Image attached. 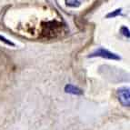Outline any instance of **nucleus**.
<instances>
[{"instance_id": "1", "label": "nucleus", "mask_w": 130, "mask_h": 130, "mask_svg": "<svg viewBox=\"0 0 130 130\" xmlns=\"http://www.w3.org/2000/svg\"><path fill=\"white\" fill-rule=\"evenodd\" d=\"M95 56H99V57H103V58L110 59V60H120V57L118 55L115 54V53L110 52L109 50L106 49L104 47H99L98 49L94 51L92 54L89 55V57H95Z\"/></svg>"}, {"instance_id": "2", "label": "nucleus", "mask_w": 130, "mask_h": 130, "mask_svg": "<svg viewBox=\"0 0 130 130\" xmlns=\"http://www.w3.org/2000/svg\"><path fill=\"white\" fill-rule=\"evenodd\" d=\"M118 100L124 106H129L130 104V92L128 87H121L117 90Z\"/></svg>"}, {"instance_id": "3", "label": "nucleus", "mask_w": 130, "mask_h": 130, "mask_svg": "<svg viewBox=\"0 0 130 130\" xmlns=\"http://www.w3.org/2000/svg\"><path fill=\"white\" fill-rule=\"evenodd\" d=\"M65 91L68 94H72V95H83V91L80 88H78L77 87H75V86H73L71 84H68L66 86Z\"/></svg>"}, {"instance_id": "4", "label": "nucleus", "mask_w": 130, "mask_h": 130, "mask_svg": "<svg viewBox=\"0 0 130 130\" xmlns=\"http://www.w3.org/2000/svg\"><path fill=\"white\" fill-rule=\"evenodd\" d=\"M121 12H122V9H121V8L117 9V10L112 11V12H110L109 14H107V15H106V18H116V17H117V15H121Z\"/></svg>"}, {"instance_id": "5", "label": "nucleus", "mask_w": 130, "mask_h": 130, "mask_svg": "<svg viewBox=\"0 0 130 130\" xmlns=\"http://www.w3.org/2000/svg\"><path fill=\"white\" fill-rule=\"evenodd\" d=\"M0 41L1 42H4L5 44H7V46H15V45L13 43L12 41L7 39L5 37H2V36H0Z\"/></svg>"}, {"instance_id": "6", "label": "nucleus", "mask_w": 130, "mask_h": 130, "mask_svg": "<svg viewBox=\"0 0 130 130\" xmlns=\"http://www.w3.org/2000/svg\"><path fill=\"white\" fill-rule=\"evenodd\" d=\"M121 33L123 34L125 37H126L127 38H129V29H128L126 26H122L121 29H120Z\"/></svg>"}, {"instance_id": "7", "label": "nucleus", "mask_w": 130, "mask_h": 130, "mask_svg": "<svg viewBox=\"0 0 130 130\" xmlns=\"http://www.w3.org/2000/svg\"><path fill=\"white\" fill-rule=\"evenodd\" d=\"M67 6H69V7H78L81 2H79V1H67Z\"/></svg>"}]
</instances>
